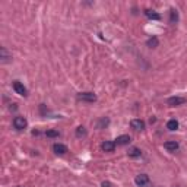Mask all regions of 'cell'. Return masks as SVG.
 I'll use <instances>...</instances> for the list:
<instances>
[{
  "instance_id": "obj_1",
  "label": "cell",
  "mask_w": 187,
  "mask_h": 187,
  "mask_svg": "<svg viewBox=\"0 0 187 187\" xmlns=\"http://www.w3.org/2000/svg\"><path fill=\"white\" fill-rule=\"evenodd\" d=\"M27 126H28V121H27L25 117L18 116V117H15L13 119V127L16 129V130H24Z\"/></svg>"
},
{
  "instance_id": "obj_2",
  "label": "cell",
  "mask_w": 187,
  "mask_h": 187,
  "mask_svg": "<svg viewBox=\"0 0 187 187\" xmlns=\"http://www.w3.org/2000/svg\"><path fill=\"white\" fill-rule=\"evenodd\" d=\"M186 98H183V97H171V98H168L167 100V104L170 107H177V105H183V104H186Z\"/></svg>"
},
{
  "instance_id": "obj_3",
  "label": "cell",
  "mask_w": 187,
  "mask_h": 187,
  "mask_svg": "<svg viewBox=\"0 0 187 187\" xmlns=\"http://www.w3.org/2000/svg\"><path fill=\"white\" fill-rule=\"evenodd\" d=\"M134 183H136V186H139V187L146 186V184H149V175H146V174H139V175H136Z\"/></svg>"
},
{
  "instance_id": "obj_4",
  "label": "cell",
  "mask_w": 187,
  "mask_h": 187,
  "mask_svg": "<svg viewBox=\"0 0 187 187\" xmlns=\"http://www.w3.org/2000/svg\"><path fill=\"white\" fill-rule=\"evenodd\" d=\"M78 98L80 101H85V102H94V101H97V95L92 92H82L78 95Z\"/></svg>"
},
{
  "instance_id": "obj_5",
  "label": "cell",
  "mask_w": 187,
  "mask_h": 187,
  "mask_svg": "<svg viewBox=\"0 0 187 187\" xmlns=\"http://www.w3.org/2000/svg\"><path fill=\"white\" fill-rule=\"evenodd\" d=\"M13 89H15V92L19 94V95H22V97H25V95H27V88L24 86L19 80H15L13 82Z\"/></svg>"
},
{
  "instance_id": "obj_6",
  "label": "cell",
  "mask_w": 187,
  "mask_h": 187,
  "mask_svg": "<svg viewBox=\"0 0 187 187\" xmlns=\"http://www.w3.org/2000/svg\"><path fill=\"white\" fill-rule=\"evenodd\" d=\"M130 127L133 129V130H143L145 129V123L140 120V119H134V120H132L130 121Z\"/></svg>"
},
{
  "instance_id": "obj_7",
  "label": "cell",
  "mask_w": 187,
  "mask_h": 187,
  "mask_svg": "<svg viewBox=\"0 0 187 187\" xmlns=\"http://www.w3.org/2000/svg\"><path fill=\"white\" fill-rule=\"evenodd\" d=\"M114 148H116V142H111V140H105V142H102V145H101V149H102L104 152H113Z\"/></svg>"
},
{
  "instance_id": "obj_8",
  "label": "cell",
  "mask_w": 187,
  "mask_h": 187,
  "mask_svg": "<svg viewBox=\"0 0 187 187\" xmlns=\"http://www.w3.org/2000/svg\"><path fill=\"white\" fill-rule=\"evenodd\" d=\"M130 136L129 134H121V136H119L117 139H116V143L117 145H120V146H124V145H129L130 143Z\"/></svg>"
},
{
  "instance_id": "obj_9",
  "label": "cell",
  "mask_w": 187,
  "mask_h": 187,
  "mask_svg": "<svg viewBox=\"0 0 187 187\" xmlns=\"http://www.w3.org/2000/svg\"><path fill=\"white\" fill-rule=\"evenodd\" d=\"M164 148H165L167 151H170V152H175V151L178 149V143H177L175 140H168V142L164 143Z\"/></svg>"
},
{
  "instance_id": "obj_10",
  "label": "cell",
  "mask_w": 187,
  "mask_h": 187,
  "mask_svg": "<svg viewBox=\"0 0 187 187\" xmlns=\"http://www.w3.org/2000/svg\"><path fill=\"white\" fill-rule=\"evenodd\" d=\"M53 151L56 152V154L64 155V154L67 152V146H64V145H61V143H56V145H53Z\"/></svg>"
},
{
  "instance_id": "obj_11",
  "label": "cell",
  "mask_w": 187,
  "mask_h": 187,
  "mask_svg": "<svg viewBox=\"0 0 187 187\" xmlns=\"http://www.w3.org/2000/svg\"><path fill=\"white\" fill-rule=\"evenodd\" d=\"M0 59H2L3 63H6V61H9L10 59H12V56L7 53V50L5 48V47H2V48H0Z\"/></svg>"
},
{
  "instance_id": "obj_12",
  "label": "cell",
  "mask_w": 187,
  "mask_h": 187,
  "mask_svg": "<svg viewBox=\"0 0 187 187\" xmlns=\"http://www.w3.org/2000/svg\"><path fill=\"white\" fill-rule=\"evenodd\" d=\"M145 15H146L149 19H155V20H160L161 19V15L156 13V12H154V10H149V9H146L145 10Z\"/></svg>"
},
{
  "instance_id": "obj_13",
  "label": "cell",
  "mask_w": 187,
  "mask_h": 187,
  "mask_svg": "<svg viewBox=\"0 0 187 187\" xmlns=\"http://www.w3.org/2000/svg\"><path fill=\"white\" fill-rule=\"evenodd\" d=\"M127 155H129L130 158H139L140 155H142V152H140L139 148H132V149H129Z\"/></svg>"
},
{
  "instance_id": "obj_14",
  "label": "cell",
  "mask_w": 187,
  "mask_h": 187,
  "mask_svg": "<svg viewBox=\"0 0 187 187\" xmlns=\"http://www.w3.org/2000/svg\"><path fill=\"white\" fill-rule=\"evenodd\" d=\"M158 44H160V41H158V38H156V37H151V38L146 41V46L149 47V48H156V47H158Z\"/></svg>"
},
{
  "instance_id": "obj_15",
  "label": "cell",
  "mask_w": 187,
  "mask_h": 187,
  "mask_svg": "<svg viewBox=\"0 0 187 187\" xmlns=\"http://www.w3.org/2000/svg\"><path fill=\"white\" fill-rule=\"evenodd\" d=\"M167 129H168V130H171V132L177 130V129H178V121L175 120V119H173V120H168Z\"/></svg>"
},
{
  "instance_id": "obj_16",
  "label": "cell",
  "mask_w": 187,
  "mask_h": 187,
  "mask_svg": "<svg viewBox=\"0 0 187 187\" xmlns=\"http://www.w3.org/2000/svg\"><path fill=\"white\" fill-rule=\"evenodd\" d=\"M177 20H178V13L175 9H171L170 10V24H177Z\"/></svg>"
},
{
  "instance_id": "obj_17",
  "label": "cell",
  "mask_w": 187,
  "mask_h": 187,
  "mask_svg": "<svg viewBox=\"0 0 187 187\" xmlns=\"http://www.w3.org/2000/svg\"><path fill=\"white\" fill-rule=\"evenodd\" d=\"M76 136L78 138H82V136H86V129L83 126H79L76 129Z\"/></svg>"
},
{
  "instance_id": "obj_18",
  "label": "cell",
  "mask_w": 187,
  "mask_h": 187,
  "mask_svg": "<svg viewBox=\"0 0 187 187\" xmlns=\"http://www.w3.org/2000/svg\"><path fill=\"white\" fill-rule=\"evenodd\" d=\"M47 138H59V130H54V129H50L46 132Z\"/></svg>"
},
{
  "instance_id": "obj_19",
  "label": "cell",
  "mask_w": 187,
  "mask_h": 187,
  "mask_svg": "<svg viewBox=\"0 0 187 187\" xmlns=\"http://www.w3.org/2000/svg\"><path fill=\"white\" fill-rule=\"evenodd\" d=\"M108 124V119H102V120L98 123V129H101L102 126H107Z\"/></svg>"
},
{
  "instance_id": "obj_20",
  "label": "cell",
  "mask_w": 187,
  "mask_h": 187,
  "mask_svg": "<svg viewBox=\"0 0 187 187\" xmlns=\"http://www.w3.org/2000/svg\"><path fill=\"white\" fill-rule=\"evenodd\" d=\"M102 187H111V184H110V183H105V181H104V183H102Z\"/></svg>"
}]
</instances>
